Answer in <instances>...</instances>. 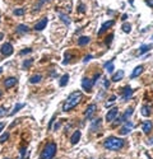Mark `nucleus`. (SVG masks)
<instances>
[{
    "label": "nucleus",
    "mask_w": 153,
    "mask_h": 159,
    "mask_svg": "<svg viewBox=\"0 0 153 159\" xmlns=\"http://www.w3.org/2000/svg\"><path fill=\"white\" fill-rule=\"evenodd\" d=\"M82 92H79V91H75V92H73L69 94V97L66 98V101H65V103H64V106H63V111L64 112H68V111H70L71 108H74L76 104H78L80 101H82Z\"/></svg>",
    "instance_id": "f257e3e1"
},
{
    "label": "nucleus",
    "mask_w": 153,
    "mask_h": 159,
    "mask_svg": "<svg viewBox=\"0 0 153 159\" xmlns=\"http://www.w3.org/2000/svg\"><path fill=\"white\" fill-rule=\"evenodd\" d=\"M103 146L107 150H120L124 146V140L116 136H110L103 141Z\"/></svg>",
    "instance_id": "f03ea898"
},
{
    "label": "nucleus",
    "mask_w": 153,
    "mask_h": 159,
    "mask_svg": "<svg viewBox=\"0 0 153 159\" xmlns=\"http://www.w3.org/2000/svg\"><path fill=\"white\" fill-rule=\"evenodd\" d=\"M56 152H57V145H56V143L50 141V143H47V144H46V146L44 148V150L41 152L40 158H41V159H52L54 157H55Z\"/></svg>",
    "instance_id": "7ed1b4c3"
},
{
    "label": "nucleus",
    "mask_w": 153,
    "mask_h": 159,
    "mask_svg": "<svg viewBox=\"0 0 153 159\" xmlns=\"http://www.w3.org/2000/svg\"><path fill=\"white\" fill-rule=\"evenodd\" d=\"M133 115V108L130 107V108H128L125 112H124V115L121 116V117H119V118H116L115 120V122H114V126H116V125H119V123H121V122H125L126 120H128L130 116Z\"/></svg>",
    "instance_id": "20e7f679"
},
{
    "label": "nucleus",
    "mask_w": 153,
    "mask_h": 159,
    "mask_svg": "<svg viewBox=\"0 0 153 159\" xmlns=\"http://www.w3.org/2000/svg\"><path fill=\"white\" fill-rule=\"evenodd\" d=\"M117 116H119V110L116 107H114L112 110H110L109 112H107V115H106V121L107 122H112L115 121V120L117 118Z\"/></svg>",
    "instance_id": "39448f33"
},
{
    "label": "nucleus",
    "mask_w": 153,
    "mask_h": 159,
    "mask_svg": "<svg viewBox=\"0 0 153 159\" xmlns=\"http://www.w3.org/2000/svg\"><path fill=\"white\" fill-rule=\"evenodd\" d=\"M0 52H1L4 56H10L11 53H13V46H11V43L5 42V43L1 46V48H0Z\"/></svg>",
    "instance_id": "423d86ee"
},
{
    "label": "nucleus",
    "mask_w": 153,
    "mask_h": 159,
    "mask_svg": "<svg viewBox=\"0 0 153 159\" xmlns=\"http://www.w3.org/2000/svg\"><path fill=\"white\" fill-rule=\"evenodd\" d=\"M133 127H134V125H133V122H130V121H128V122H124V126L120 129V135H126V134H129L130 131L133 130Z\"/></svg>",
    "instance_id": "0eeeda50"
},
{
    "label": "nucleus",
    "mask_w": 153,
    "mask_h": 159,
    "mask_svg": "<svg viewBox=\"0 0 153 159\" xmlns=\"http://www.w3.org/2000/svg\"><path fill=\"white\" fill-rule=\"evenodd\" d=\"M96 110H97V106H96L94 103L89 104V106L86 108V111H84V116H86L87 118H91L92 116H93V113L96 112Z\"/></svg>",
    "instance_id": "6e6552de"
},
{
    "label": "nucleus",
    "mask_w": 153,
    "mask_h": 159,
    "mask_svg": "<svg viewBox=\"0 0 153 159\" xmlns=\"http://www.w3.org/2000/svg\"><path fill=\"white\" fill-rule=\"evenodd\" d=\"M18 84V79L14 78V76H10V78H8L4 80V87H5V89H9L11 87H14V85Z\"/></svg>",
    "instance_id": "1a4fd4ad"
},
{
    "label": "nucleus",
    "mask_w": 153,
    "mask_h": 159,
    "mask_svg": "<svg viewBox=\"0 0 153 159\" xmlns=\"http://www.w3.org/2000/svg\"><path fill=\"white\" fill-rule=\"evenodd\" d=\"M92 87H93V81H92L91 79H88V78H83L82 79V88L84 89V91L91 92Z\"/></svg>",
    "instance_id": "9d476101"
},
{
    "label": "nucleus",
    "mask_w": 153,
    "mask_h": 159,
    "mask_svg": "<svg viewBox=\"0 0 153 159\" xmlns=\"http://www.w3.org/2000/svg\"><path fill=\"white\" fill-rule=\"evenodd\" d=\"M47 18H42L41 19V21L40 22H38V23H36V24H34V29H36V31H42V29H45L46 28V24H47Z\"/></svg>",
    "instance_id": "9b49d317"
},
{
    "label": "nucleus",
    "mask_w": 153,
    "mask_h": 159,
    "mask_svg": "<svg viewBox=\"0 0 153 159\" xmlns=\"http://www.w3.org/2000/svg\"><path fill=\"white\" fill-rule=\"evenodd\" d=\"M114 23H115L114 21H107V22H105V23H103V24L101 26V29L98 31V36H101V34H102L103 32H106V31L109 29L111 26H114Z\"/></svg>",
    "instance_id": "f8f14e48"
},
{
    "label": "nucleus",
    "mask_w": 153,
    "mask_h": 159,
    "mask_svg": "<svg viewBox=\"0 0 153 159\" xmlns=\"http://www.w3.org/2000/svg\"><path fill=\"white\" fill-rule=\"evenodd\" d=\"M152 129H153L152 121H145V122H143V125H142V130H143L144 134H149L152 131Z\"/></svg>",
    "instance_id": "ddd939ff"
},
{
    "label": "nucleus",
    "mask_w": 153,
    "mask_h": 159,
    "mask_svg": "<svg viewBox=\"0 0 153 159\" xmlns=\"http://www.w3.org/2000/svg\"><path fill=\"white\" fill-rule=\"evenodd\" d=\"M80 136H82V134H80V131H79V130L74 131V134H73V135H71V138H70V143H71L73 145H75L76 143L80 140Z\"/></svg>",
    "instance_id": "4468645a"
},
{
    "label": "nucleus",
    "mask_w": 153,
    "mask_h": 159,
    "mask_svg": "<svg viewBox=\"0 0 153 159\" xmlns=\"http://www.w3.org/2000/svg\"><path fill=\"white\" fill-rule=\"evenodd\" d=\"M132 94H133V89L130 88V87H125L124 89H122V99H124V101L130 98Z\"/></svg>",
    "instance_id": "2eb2a0df"
},
{
    "label": "nucleus",
    "mask_w": 153,
    "mask_h": 159,
    "mask_svg": "<svg viewBox=\"0 0 153 159\" xmlns=\"http://www.w3.org/2000/svg\"><path fill=\"white\" fill-rule=\"evenodd\" d=\"M124 75H125V73L124 70H117V73H115V74L112 75V81H120L122 78H124Z\"/></svg>",
    "instance_id": "dca6fc26"
},
{
    "label": "nucleus",
    "mask_w": 153,
    "mask_h": 159,
    "mask_svg": "<svg viewBox=\"0 0 153 159\" xmlns=\"http://www.w3.org/2000/svg\"><path fill=\"white\" fill-rule=\"evenodd\" d=\"M89 41H91V38L88 36H80L78 38V45L79 46H86V45L89 43Z\"/></svg>",
    "instance_id": "f3484780"
},
{
    "label": "nucleus",
    "mask_w": 153,
    "mask_h": 159,
    "mask_svg": "<svg viewBox=\"0 0 153 159\" xmlns=\"http://www.w3.org/2000/svg\"><path fill=\"white\" fill-rule=\"evenodd\" d=\"M29 31L28 28V26H26V24H19L17 26V28H15V32L17 33H27Z\"/></svg>",
    "instance_id": "a211bd4d"
},
{
    "label": "nucleus",
    "mask_w": 153,
    "mask_h": 159,
    "mask_svg": "<svg viewBox=\"0 0 153 159\" xmlns=\"http://www.w3.org/2000/svg\"><path fill=\"white\" fill-rule=\"evenodd\" d=\"M41 80H42V75L41 74H36V75H33V76H31L29 78V83L31 84H37V83H40Z\"/></svg>",
    "instance_id": "6ab92c4d"
},
{
    "label": "nucleus",
    "mask_w": 153,
    "mask_h": 159,
    "mask_svg": "<svg viewBox=\"0 0 153 159\" xmlns=\"http://www.w3.org/2000/svg\"><path fill=\"white\" fill-rule=\"evenodd\" d=\"M142 73H143V66H142V65H139V66H137V68L133 70V73H132V78H137V76H138V75H140Z\"/></svg>",
    "instance_id": "aec40b11"
},
{
    "label": "nucleus",
    "mask_w": 153,
    "mask_h": 159,
    "mask_svg": "<svg viewBox=\"0 0 153 159\" xmlns=\"http://www.w3.org/2000/svg\"><path fill=\"white\" fill-rule=\"evenodd\" d=\"M68 81H69V74H64L63 76H61V79H60V87H65V85L68 84Z\"/></svg>",
    "instance_id": "412c9836"
},
{
    "label": "nucleus",
    "mask_w": 153,
    "mask_h": 159,
    "mask_svg": "<svg viewBox=\"0 0 153 159\" xmlns=\"http://www.w3.org/2000/svg\"><path fill=\"white\" fill-rule=\"evenodd\" d=\"M152 48V45H142L139 47V53H145Z\"/></svg>",
    "instance_id": "4be33fe9"
},
{
    "label": "nucleus",
    "mask_w": 153,
    "mask_h": 159,
    "mask_svg": "<svg viewBox=\"0 0 153 159\" xmlns=\"http://www.w3.org/2000/svg\"><path fill=\"white\" fill-rule=\"evenodd\" d=\"M23 107H24V104H23V103H18L17 106H15V107L13 108V111H11L10 113H9V116H14V115L17 113V112H18L19 110H21V108H23Z\"/></svg>",
    "instance_id": "5701e85b"
},
{
    "label": "nucleus",
    "mask_w": 153,
    "mask_h": 159,
    "mask_svg": "<svg viewBox=\"0 0 153 159\" xmlns=\"http://www.w3.org/2000/svg\"><path fill=\"white\" fill-rule=\"evenodd\" d=\"M105 68L107 69V71H109V73H112V71L115 70V68H114V61L110 60L109 63H106V64H105Z\"/></svg>",
    "instance_id": "b1692460"
},
{
    "label": "nucleus",
    "mask_w": 153,
    "mask_h": 159,
    "mask_svg": "<svg viewBox=\"0 0 153 159\" xmlns=\"http://www.w3.org/2000/svg\"><path fill=\"white\" fill-rule=\"evenodd\" d=\"M142 115L145 116V117L149 116V115H151V108H149L148 106H143V107H142Z\"/></svg>",
    "instance_id": "393cba45"
},
{
    "label": "nucleus",
    "mask_w": 153,
    "mask_h": 159,
    "mask_svg": "<svg viewBox=\"0 0 153 159\" xmlns=\"http://www.w3.org/2000/svg\"><path fill=\"white\" fill-rule=\"evenodd\" d=\"M99 125H101V118L94 120L93 123H92V126H91V130H92V131H94V130H96V127H99Z\"/></svg>",
    "instance_id": "a878e982"
},
{
    "label": "nucleus",
    "mask_w": 153,
    "mask_h": 159,
    "mask_svg": "<svg viewBox=\"0 0 153 159\" xmlns=\"http://www.w3.org/2000/svg\"><path fill=\"white\" fill-rule=\"evenodd\" d=\"M122 31H124L125 33H130V31H132V26H130L129 23H124V24H122Z\"/></svg>",
    "instance_id": "bb28decb"
},
{
    "label": "nucleus",
    "mask_w": 153,
    "mask_h": 159,
    "mask_svg": "<svg viewBox=\"0 0 153 159\" xmlns=\"http://www.w3.org/2000/svg\"><path fill=\"white\" fill-rule=\"evenodd\" d=\"M8 139H9V133H4L1 136H0V144H3V143H5Z\"/></svg>",
    "instance_id": "cd10ccee"
},
{
    "label": "nucleus",
    "mask_w": 153,
    "mask_h": 159,
    "mask_svg": "<svg viewBox=\"0 0 153 159\" xmlns=\"http://www.w3.org/2000/svg\"><path fill=\"white\" fill-rule=\"evenodd\" d=\"M59 17H60L61 21H63L64 23H66V24H69V23H70V19H69L68 15H65V14H60Z\"/></svg>",
    "instance_id": "c85d7f7f"
},
{
    "label": "nucleus",
    "mask_w": 153,
    "mask_h": 159,
    "mask_svg": "<svg viewBox=\"0 0 153 159\" xmlns=\"http://www.w3.org/2000/svg\"><path fill=\"white\" fill-rule=\"evenodd\" d=\"M32 64H33V59H29V60H26L24 63H23V65H22V66L24 68V69H27V68H29V66H31V65H32Z\"/></svg>",
    "instance_id": "c756f323"
},
{
    "label": "nucleus",
    "mask_w": 153,
    "mask_h": 159,
    "mask_svg": "<svg viewBox=\"0 0 153 159\" xmlns=\"http://www.w3.org/2000/svg\"><path fill=\"white\" fill-rule=\"evenodd\" d=\"M13 13H14V15H23V14H24V9L19 8V9H15Z\"/></svg>",
    "instance_id": "7c9ffc66"
},
{
    "label": "nucleus",
    "mask_w": 153,
    "mask_h": 159,
    "mask_svg": "<svg viewBox=\"0 0 153 159\" xmlns=\"http://www.w3.org/2000/svg\"><path fill=\"white\" fill-rule=\"evenodd\" d=\"M78 11L79 13H86V5H84V4H80L78 6Z\"/></svg>",
    "instance_id": "2f4dec72"
},
{
    "label": "nucleus",
    "mask_w": 153,
    "mask_h": 159,
    "mask_svg": "<svg viewBox=\"0 0 153 159\" xmlns=\"http://www.w3.org/2000/svg\"><path fill=\"white\" fill-rule=\"evenodd\" d=\"M70 53H69V52H65V60H64V63L63 64H68L69 63V61H70Z\"/></svg>",
    "instance_id": "473e14b6"
},
{
    "label": "nucleus",
    "mask_w": 153,
    "mask_h": 159,
    "mask_svg": "<svg viewBox=\"0 0 153 159\" xmlns=\"http://www.w3.org/2000/svg\"><path fill=\"white\" fill-rule=\"evenodd\" d=\"M112 38H114V34H112V33H111L109 37H106V41H105V42H106V45H110V43H111V41H112Z\"/></svg>",
    "instance_id": "72a5a7b5"
},
{
    "label": "nucleus",
    "mask_w": 153,
    "mask_h": 159,
    "mask_svg": "<svg viewBox=\"0 0 153 159\" xmlns=\"http://www.w3.org/2000/svg\"><path fill=\"white\" fill-rule=\"evenodd\" d=\"M29 52H32V50L31 48H24V50H22L21 51V55H27V53H29Z\"/></svg>",
    "instance_id": "f704fd0d"
},
{
    "label": "nucleus",
    "mask_w": 153,
    "mask_h": 159,
    "mask_svg": "<svg viewBox=\"0 0 153 159\" xmlns=\"http://www.w3.org/2000/svg\"><path fill=\"white\" fill-rule=\"evenodd\" d=\"M92 55H87V56H84V59H83V63H87V61H89L91 59H92Z\"/></svg>",
    "instance_id": "c9c22d12"
},
{
    "label": "nucleus",
    "mask_w": 153,
    "mask_h": 159,
    "mask_svg": "<svg viewBox=\"0 0 153 159\" xmlns=\"http://www.w3.org/2000/svg\"><path fill=\"white\" fill-rule=\"evenodd\" d=\"M3 116H5V108L0 107V117H3Z\"/></svg>",
    "instance_id": "e433bc0d"
},
{
    "label": "nucleus",
    "mask_w": 153,
    "mask_h": 159,
    "mask_svg": "<svg viewBox=\"0 0 153 159\" xmlns=\"http://www.w3.org/2000/svg\"><path fill=\"white\" fill-rule=\"evenodd\" d=\"M145 4H147L148 6H151L153 8V0H145Z\"/></svg>",
    "instance_id": "4c0bfd02"
},
{
    "label": "nucleus",
    "mask_w": 153,
    "mask_h": 159,
    "mask_svg": "<svg viewBox=\"0 0 153 159\" xmlns=\"http://www.w3.org/2000/svg\"><path fill=\"white\" fill-rule=\"evenodd\" d=\"M105 80V88H109L110 87V81H109V79H103Z\"/></svg>",
    "instance_id": "58836bf2"
},
{
    "label": "nucleus",
    "mask_w": 153,
    "mask_h": 159,
    "mask_svg": "<svg viewBox=\"0 0 153 159\" xmlns=\"http://www.w3.org/2000/svg\"><path fill=\"white\" fill-rule=\"evenodd\" d=\"M115 99H116V96H112V97H111V98H110L109 101H110L111 103H112V102H115Z\"/></svg>",
    "instance_id": "ea45409f"
},
{
    "label": "nucleus",
    "mask_w": 153,
    "mask_h": 159,
    "mask_svg": "<svg viewBox=\"0 0 153 159\" xmlns=\"http://www.w3.org/2000/svg\"><path fill=\"white\" fill-rule=\"evenodd\" d=\"M46 1H49V0H40V1H38V5H42V4L46 3Z\"/></svg>",
    "instance_id": "a19ab883"
},
{
    "label": "nucleus",
    "mask_w": 153,
    "mask_h": 159,
    "mask_svg": "<svg viewBox=\"0 0 153 159\" xmlns=\"http://www.w3.org/2000/svg\"><path fill=\"white\" fill-rule=\"evenodd\" d=\"M147 144H148V145H152V144H153V138H152V139H149V140L147 141Z\"/></svg>",
    "instance_id": "79ce46f5"
},
{
    "label": "nucleus",
    "mask_w": 153,
    "mask_h": 159,
    "mask_svg": "<svg viewBox=\"0 0 153 159\" xmlns=\"http://www.w3.org/2000/svg\"><path fill=\"white\" fill-rule=\"evenodd\" d=\"M126 18H128V15L124 14V15H122V17H121V21H126Z\"/></svg>",
    "instance_id": "37998d69"
},
{
    "label": "nucleus",
    "mask_w": 153,
    "mask_h": 159,
    "mask_svg": "<svg viewBox=\"0 0 153 159\" xmlns=\"http://www.w3.org/2000/svg\"><path fill=\"white\" fill-rule=\"evenodd\" d=\"M3 127H4V122H0V131L3 130Z\"/></svg>",
    "instance_id": "c03bdc74"
},
{
    "label": "nucleus",
    "mask_w": 153,
    "mask_h": 159,
    "mask_svg": "<svg viewBox=\"0 0 153 159\" xmlns=\"http://www.w3.org/2000/svg\"><path fill=\"white\" fill-rule=\"evenodd\" d=\"M59 127H60V123H56V125H55V127H54V129L56 130V129H59Z\"/></svg>",
    "instance_id": "a18cd8bd"
},
{
    "label": "nucleus",
    "mask_w": 153,
    "mask_h": 159,
    "mask_svg": "<svg viewBox=\"0 0 153 159\" xmlns=\"http://www.w3.org/2000/svg\"><path fill=\"white\" fill-rule=\"evenodd\" d=\"M1 96H3V92H1V91H0V97H1Z\"/></svg>",
    "instance_id": "49530a36"
},
{
    "label": "nucleus",
    "mask_w": 153,
    "mask_h": 159,
    "mask_svg": "<svg viewBox=\"0 0 153 159\" xmlns=\"http://www.w3.org/2000/svg\"><path fill=\"white\" fill-rule=\"evenodd\" d=\"M1 70H3V69H1V68H0V73H1Z\"/></svg>",
    "instance_id": "de8ad7c7"
},
{
    "label": "nucleus",
    "mask_w": 153,
    "mask_h": 159,
    "mask_svg": "<svg viewBox=\"0 0 153 159\" xmlns=\"http://www.w3.org/2000/svg\"><path fill=\"white\" fill-rule=\"evenodd\" d=\"M5 159H9V158H5Z\"/></svg>",
    "instance_id": "09e8293b"
}]
</instances>
